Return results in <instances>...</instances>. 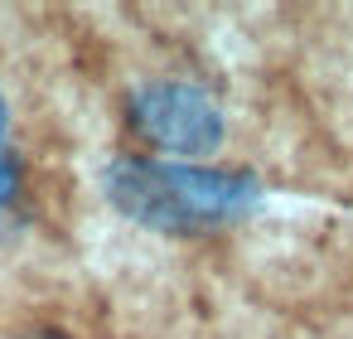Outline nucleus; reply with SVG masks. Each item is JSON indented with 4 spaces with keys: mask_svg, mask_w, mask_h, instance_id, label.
I'll use <instances>...</instances> for the list:
<instances>
[{
    "mask_svg": "<svg viewBox=\"0 0 353 339\" xmlns=\"http://www.w3.org/2000/svg\"><path fill=\"white\" fill-rule=\"evenodd\" d=\"M107 199L160 233H213L261 199V184L247 170H203L174 160L121 155L107 165Z\"/></svg>",
    "mask_w": 353,
    "mask_h": 339,
    "instance_id": "1",
    "label": "nucleus"
},
{
    "mask_svg": "<svg viewBox=\"0 0 353 339\" xmlns=\"http://www.w3.org/2000/svg\"><path fill=\"white\" fill-rule=\"evenodd\" d=\"M136 136H145L150 146L170 151V155H208L223 141V112L213 107L208 93L189 88V83H150L141 93H131L126 107Z\"/></svg>",
    "mask_w": 353,
    "mask_h": 339,
    "instance_id": "2",
    "label": "nucleus"
},
{
    "mask_svg": "<svg viewBox=\"0 0 353 339\" xmlns=\"http://www.w3.org/2000/svg\"><path fill=\"white\" fill-rule=\"evenodd\" d=\"M15 189H20V165H15L6 151H0V209L15 199Z\"/></svg>",
    "mask_w": 353,
    "mask_h": 339,
    "instance_id": "3",
    "label": "nucleus"
},
{
    "mask_svg": "<svg viewBox=\"0 0 353 339\" xmlns=\"http://www.w3.org/2000/svg\"><path fill=\"white\" fill-rule=\"evenodd\" d=\"M15 339H73V334H63L59 325H30V329H20Z\"/></svg>",
    "mask_w": 353,
    "mask_h": 339,
    "instance_id": "4",
    "label": "nucleus"
},
{
    "mask_svg": "<svg viewBox=\"0 0 353 339\" xmlns=\"http://www.w3.org/2000/svg\"><path fill=\"white\" fill-rule=\"evenodd\" d=\"M0 131H6V107H0Z\"/></svg>",
    "mask_w": 353,
    "mask_h": 339,
    "instance_id": "5",
    "label": "nucleus"
}]
</instances>
